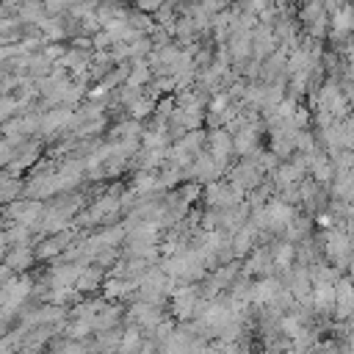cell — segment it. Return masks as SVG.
<instances>
[{
    "label": "cell",
    "mask_w": 354,
    "mask_h": 354,
    "mask_svg": "<svg viewBox=\"0 0 354 354\" xmlns=\"http://www.w3.org/2000/svg\"><path fill=\"white\" fill-rule=\"evenodd\" d=\"M25 293H28V279H11V282H6V285L0 288V307H3L6 313H11L14 307L22 304Z\"/></svg>",
    "instance_id": "1"
},
{
    "label": "cell",
    "mask_w": 354,
    "mask_h": 354,
    "mask_svg": "<svg viewBox=\"0 0 354 354\" xmlns=\"http://www.w3.org/2000/svg\"><path fill=\"white\" fill-rule=\"evenodd\" d=\"M6 152H8V149H6V144H0V160H6Z\"/></svg>",
    "instance_id": "2"
}]
</instances>
